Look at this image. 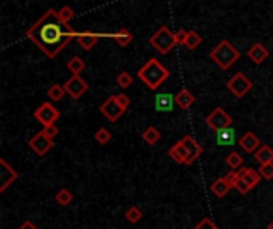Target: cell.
I'll return each mask as SVG.
<instances>
[{
    "mask_svg": "<svg viewBox=\"0 0 273 229\" xmlns=\"http://www.w3.org/2000/svg\"><path fill=\"white\" fill-rule=\"evenodd\" d=\"M77 35L74 27L62 22L58 11H54L53 8H50L27 30V38L50 59H54L72 40L77 38Z\"/></svg>",
    "mask_w": 273,
    "mask_h": 229,
    "instance_id": "obj_1",
    "label": "cell"
},
{
    "mask_svg": "<svg viewBox=\"0 0 273 229\" xmlns=\"http://www.w3.org/2000/svg\"><path fill=\"white\" fill-rule=\"evenodd\" d=\"M138 78L149 89H158L163 81L170 78V70H168L158 59L150 57V59L138 70Z\"/></svg>",
    "mask_w": 273,
    "mask_h": 229,
    "instance_id": "obj_2",
    "label": "cell"
},
{
    "mask_svg": "<svg viewBox=\"0 0 273 229\" xmlns=\"http://www.w3.org/2000/svg\"><path fill=\"white\" fill-rule=\"evenodd\" d=\"M210 59L216 62L222 70H229L240 59V51L237 46L232 45L229 40H222V42L214 48L210 53Z\"/></svg>",
    "mask_w": 273,
    "mask_h": 229,
    "instance_id": "obj_3",
    "label": "cell"
},
{
    "mask_svg": "<svg viewBox=\"0 0 273 229\" xmlns=\"http://www.w3.org/2000/svg\"><path fill=\"white\" fill-rule=\"evenodd\" d=\"M149 43L163 56L170 53L173 48L178 45V42H176V34H173L166 26L160 27L155 34L149 38Z\"/></svg>",
    "mask_w": 273,
    "mask_h": 229,
    "instance_id": "obj_4",
    "label": "cell"
},
{
    "mask_svg": "<svg viewBox=\"0 0 273 229\" xmlns=\"http://www.w3.org/2000/svg\"><path fill=\"white\" fill-rule=\"evenodd\" d=\"M232 122H234V118L230 116V114L224 110L222 107H218L214 109L210 114L206 116V124L210 129H213L214 132H219V130H224L232 126Z\"/></svg>",
    "mask_w": 273,
    "mask_h": 229,
    "instance_id": "obj_5",
    "label": "cell"
},
{
    "mask_svg": "<svg viewBox=\"0 0 273 229\" xmlns=\"http://www.w3.org/2000/svg\"><path fill=\"white\" fill-rule=\"evenodd\" d=\"M227 89L235 97L242 99V97H245L253 89V83H251V80L245 75V73L238 72L227 81Z\"/></svg>",
    "mask_w": 273,
    "mask_h": 229,
    "instance_id": "obj_6",
    "label": "cell"
},
{
    "mask_svg": "<svg viewBox=\"0 0 273 229\" xmlns=\"http://www.w3.org/2000/svg\"><path fill=\"white\" fill-rule=\"evenodd\" d=\"M34 118L38 121V122H42L43 127L46 126H53L56 121H58L61 118V113L59 110L53 107V105L50 102H45L42 104L40 107L34 112Z\"/></svg>",
    "mask_w": 273,
    "mask_h": 229,
    "instance_id": "obj_7",
    "label": "cell"
},
{
    "mask_svg": "<svg viewBox=\"0 0 273 229\" xmlns=\"http://www.w3.org/2000/svg\"><path fill=\"white\" fill-rule=\"evenodd\" d=\"M29 146L35 154H38V156H45V154L54 146V142H53V138H50L43 132V130H40V132H37L29 140Z\"/></svg>",
    "mask_w": 273,
    "mask_h": 229,
    "instance_id": "obj_8",
    "label": "cell"
},
{
    "mask_svg": "<svg viewBox=\"0 0 273 229\" xmlns=\"http://www.w3.org/2000/svg\"><path fill=\"white\" fill-rule=\"evenodd\" d=\"M99 112L106 116L110 122H115L122 118V114L125 113V110L120 107V104L117 102L115 96H110L107 97L106 101L102 102V105L99 107Z\"/></svg>",
    "mask_w": 273,
    "mask_h": 229,
    "instance_id": "obj_9",
    "label": "cell"
},
{
    "mask_svg": "<svg viewBox=\"0 0 273 229\" xmlns=\"http://www.w3.org/2000/svg\"><path fill=\"white\" fill-rule=\"evenodd\" d=\"M64 89H66V93L72 99L77 101L88 91V83L80 75H72L66 83H64Z\"/></svg>",
    "mask_w": 273,
    "mask_h": 229,
    "instance_id": "obj_10",
    "label": "cell"
},
{
    "mask_svg": "<svg viewBox=\"0 0 273 229\" xmlns=\"http://www.w3.org/2000/svg\"><path fill=\"white\" fill-rule=\"evenodd\" d=\"M18 172H16L5 159H0V193L6 191V188L13 182L18 180Z\"/></svg>",
    "mask_w": 273,
    "mask_h": 229,
    "instance_id": "obj_11",
    "label": "cell"
},
{
    "mask_svg": "<svg viewBox=\"0 0 273 229\" xmlns=\"http://www.w3.org/2000/svg\"><path fill=\"white\" fill-rule=\"evenodd\" d=\"M181 142L184 143V146H186V150L189 151V158H187V161H186V166H192V162H195L200 156H202L203 146L200 145L192 135H184Z\"/></svg>",
    "mask_w": 273,
    "mask_h": 229,
    "instance_id": "obj_12",
    "label": "cell"
},
{
    "mask_svg": "<svg viewBox=\"0 0 273 229\" xmlns=\"http://www.w3.org/2000/svg\"><path fill=\"white\" fill-rule=\"evenodd\" d=\"M238 145L242 146L243 151H246V153H253V154H254L256 151L259 150V146H261L262 143H261V138H259L258 135H256L254 132H251V130H250V132H246L242 138H240V140H238Z\"/></svg>",
    "mask_w": 273,
    "mask_h": 229,
    "instance_id": "obj_13",
    "label": "cell"
},
{
    "mask_svg": "<svg viewBox=\"0 0 273 229\" xmlns=\"http://www.w3.org/2000/svg\"><path fill=\"white\" fill-rule=\"evenodd\" d=\"M101 38L99 34H94V32L91 30H83V32H78V35H77V42L78 45L83 48V50L86 51H90L91 48L98 43V40Z\"/></svg>",
    "mask_w": 273,
    "mask_h": 229,
    "instance_id": "obj_14",
    "label": "cell"
},
{
    "mask_svg": "<svg viewBox=\"0 0 273 229\" xmlns=\"http://www.w3.org/2000/svg\"><path fill=\"white\" fill-rule=\"evenodd\" d=\"M168 154H170V158L178 162V164H186V161L189 158V151L186 150V146H184V143L179 140L176 142L170 150H168Z\"/></svg>",
    "mask_w": 273,
    "mask_h": 229,
    "instance_id": "obj_15",
    "label": "cell"
},
{
    "mask_svg": "<svg viewBox=\"0 0 273 229\" xmlns=\"http://www.w3.org/2000/svg\"><path fill=\"white\" fill-rule=\"evenodd\" d=\"M174 96L170 93H162L155 96V110L157 112H171L174 107Z\"/></svg>",
    "mask_w": 273,
    "mask_h": 229,
    "instance_id": "obj_16",
    "label": "cell"
},
{
    "mask_svg": "<svg viewBox=\"0 0 273 229\" xmlns=\"http://www.w3.org/2000/svg\"><path fill=\"white\" fill-rule=\"evenodd\" d=\"M248 57L254 64H262L269 57V50L262 43H254L250 50H248Z\"/></svg>",
    "mask_w": 273,
    "mask_h": 229,
    "instance_id": "obj_17",
    "label": "cell"
},
{
    "mask_svg": "<svg viewBox=\"0 0 273 229\" xmlns=\"http://www.w3.org/2000/svg\"><path fill=\"white\" fill-rule=\"evenodd\" d=\"M174 102L181 110H189L195 102V96L192 94L189 89H181V91L174 96Z\"/></svg>",
    "mask_w": 273,
    "mask_h": 229,
    "instance_id": "obj_18",
    "label": "cell"
},
{
    "mask_svg": "<svg viewBox=\"0 0 273 229\" xmlns=\"http://www.w3.org/2000/svg\"><path fill=\"white\" fill-rule=\"evenodd\" d=\"M238 174H240V177H242L251 188L258 186L259 182L262 180V177H261L259 172H256V170L251 169V167H242V169H238Z\"/></svg>",
    "mask_w": 273,
    "mask_h": 229,
    "instance_id": "obj_19",
    "label": "cell"
},
{
    "mask_svg": "<svg viewBox=\"0 0 273 229\" xmlns=\"http://www.w3.org/2000/svg\"><path fill=\"white\" fill-rule=\"evenodd\" d=\"M256 161H259L261 164H269V162H273V148L269 145H261L259 150L254 153Z\"/></svg>",
    "mask_w": 273,
    "mask_h": 229,
    "instance_id": "obj_20",
    "label": "cell"
},
{
    "mask_svg": "<svg viewBox=\"0 0 273 229\" xmlns=\"http://www.w3.org/2000/svg\"><path fill=\"white\" fill-rule=\"evenodd\" d=\"M216 142H218V145H222V146L234 145L235 143V129L234 127H227V129H224V130H219Z\"/></svg>",
    "mask_w": 273,
    "mask_h": 229,
    "instance_id": "obj_21",
    "label": "cell"
},
{
    "mask_svg": "<svg viewBox=\"0 0 273 229\" xmlns=\"http://www.w3.org/2000/svg\"><path fill=\"white\" fill-rule=\"evenodd\" d=\"M232 190L230 188V185L226 182V178H218L216 182H213L211 183V191H213V194L216 196V198H224L229 191Z\"/></svg>",
    "mask_w": 273,
    "mask_h": 229,
    "instance_id": "obj_22",
    "label": "cell"
},
{
    "mask_svg": "<svg viewBox=\"0 0 273 229\" xmlns=\"http://www.w3.org/2000/svg\"><path fill=\"white\" fill-rule=\"evenodd\" d=\"M112 37H114V40H115V42H117L120 46H128V45H130V43L133 42V38H134L133 34H131V32L128 30L126 27L118 29V30H117V34H114Z\"/></svg>",
    "mask_w": 273,
    "mask_h": 229,
    "instance_id": "obj_23",
    "label": "cell"
},
{
    "mask_svg": "<svg viewBox=\"0 0 273 229\" xmlns=\"http://www.w3.org/2000/svg\"><path fill=\"white\" fill-rule=\"evenodd\" d=\"M142 138L146 140L147 145H155L160 138H162V134H160V130L154 126H149L146 130L142 132Z\"/></svg>",
    "mask_w": 273,
    "mask_h": 229,
    "instance_id": "obj_24",
    "label": "cell"
},
{
    "mask_svg": "<svg viewBox=\"0 0 273 229\" xmlns=\"http://www.w3.org/2000/svg\"><path fill=\"white\" fill-rule=\"evenodd\" d=\"M85 67H86V64H85V61L82 59V57H78V56H74L72 59L67 62V69L74 73V75H80L83 70H85Z\"/></svg>",
    "mask_w": 273,
    "mask_h": 229,
    "instance_id": "obj_25",
    "label": "cell"
},
{
    "mask_svg": "<svg viewBox=\"0 0 273 229\" xmlns=\"http://www.w3.org/2000/svg\"><path fill=\"white\" fill-rule=\"evenodd\" d=\"M226 164H227L232 170L242 169V167H243V156H242L240 153H237V151H232L230 154H227Z\"/></svg>",
    "mask_w": 273,
    "mask_h": 229,
    "instance_id": "obj_26",
    "label": "cell"
},
{
    "mask_svg": "<svg viewBox=\"0 0 273 229\" xmlns=\"http://www.w3.org/2000/svg\"><path fill=\"white\" fill-rule=\"evenodd\" d=\"M64 94H67V93H66V89H64V86H61V85H58V83L51 85L50 88H48V91H46V96L50 97V99H51L53 102L61 101L62 97H64Z\"/></svg>",
    "mask_w": 273,
    "mask_h": 229,
    "instance_id": "obj_27",
    "label": "cell"
},
{
    "mask_svg": "<svg viewBox=\"0 0 273 229\" xmlns=\"http://www.w3.org/2000/svg\"><path fill=\"white\" fill-rule=\"evenodd\" d=\"M125 218H126V222L128 223H131V225H136V223H139L141 222V218H142V212L138 206H131L130 209H128L125 212Z\"/></svg>",
    "mask_w": 273,
    "mask_h": 229,
    "instance_id": "obj_28",
    "label": "cell"
},
{
    "mask_svg": "<svg viewBox=\"0 0 273 229\" xmlns=\"http://www.w3.org/2000/svg\"><path fill=\"white\" fill-rule=\"evenodd\" d=\"M54 199H56V202L59 204V206L67 207L69 204L72 202V199H74V194H72L69 190H66V188H62V190H59L58 193H56Z\"/></svg>",
    "mask_w": 273,
    "mask_h": 229,
    "instance_id": "obj_29",
    "label": "cell"
},
{
    "mask_svg": "<svg viewBox=\"0 0 273 229\" xmlns=\"http://www.w3.org/2000/svg\"><path fill=\"white\" fill-rule=\"evenodd\" d=\"M200 45H202V37H200L198 32H195V30H189L187 42H186V45H184V46H187L190 51H194V50H197V48H198Z\"/></svg>",
    "mask_w": 273,
    "mask_h": 229,
    "instance_id": "obj_30",
    "label": "cell"
},
{
    "mask_svg": "<svg viewBox=\"0 0 273 229\" xmlns=\"http://www.w3.org/2000/svg\"><path fill=\"white\" fill-rule=\"evenodd\" d=\"M110 138H112V135L106 127H101L94 132V140L99 145H107L110 142Z\"/></svg>",
    "mask_w": 273,
    "mask_h": 229,
    "instance_id": "obj_31",
    "label": "cell"
},
{
    "mask_svg": "<svg viewBox=\"0 0 273 229\" xmlns=\"http://www.w3.org/2000/svg\"><path fill=\"white\" fill-rule=\"evenodd\" d=\"M58 16H59V18H61V21H62V22L69 24V22H70L72 19L75 18V11L72 10L70 6H62L61 10L58 11Z\"/></svg>",
    "mask_w": 273,
    "mask_h": 229,
    "instance_id": "obj_32",
    "label": "cell"
},
{
    "mask_svg": "<svg viewBox=\"0 0 273 229\" xmlns=\"http://www.w3.org/2000/svg\"><path fill=\"white\" fill-rule=\"evenodd\" d=\"M117 85H118L120 88L126 89L128 86H131V85H133V77H131L128 72H122V73H120V75L117 77Z\"/></svg>",
    "mask_w": 273,
    "mask_h": 229,
    "instance_id": "obj_33",
    "label": "cell"
},
{
    "mask_svg": "<svg viewBox=\"0 0 273 229\" xmlns=\"http://www.w3.org/2000/svg\"><path fill=\"white\" fill-rule=\"evenodd\" d=\"M259 174L264 180H273V162H269V164H261L259 167Z\"/></svg>",
    "mask_w": 273,
    "mask_h": 229,
    "instance_id": "obj_34",
    "label": "cell"
},
{
    "mask_svg": "<svg viewBox=\"0 0 273 229\" xmlns=\"http://www.w3.org/2000/svg\"><path fill=\"white\" fill-rule=\"evenodd\" d=\"M238 175H240V174H238ZM234 188H235V190H237L240 194H248V193H250V191L253 190V188H251L250 185H248L242 177H238V180H237V183H235Z\"/></svg>",
    "mask_w": 273,
    "mask_h": 229,
    "instance_id": "obj_35",
    "label": "cell"
},
{
    "mask_svg": "<svg viewBox=\"0 0 273 229\" xmlns=\"http://www.w3.org/2000/svg\"><path fill=\"white\" fill-rule=\"evenodd\" d=\"M194 229H219V228L216 226V223L213 222L211 218H208V217H206V218H203L202 222H200Z\"/></svg>",
    "mask_w": 273,
    "mask_h": 229,
    "instance_id": "obj_36",
    "label": "cell"
},
{
    "mask_svg": "<svg viewBox=\"0 0 273 229\" xmlns=\"http://www.w3.org/2000/svg\"><path fill=\"white\" fill-rule=\"evenodd\" d=\"M115 99L120 104V107H122L123 110H128V107H130V104H131L130 97H128L126 94H123V93H120V94L115 96Z\"/></svg>",
    "mask_w": 273,
    "mask_h": 229,
    "instance_id": "obj_37",
    "label": "cell"
},
{
    "mask_svg": "<svg viewBox=\"0 0 273 229\" xmlns=\"http://www.w3.org/2000/svg\"><path fill=\"white\" fill-rule=\"evenodd\" d=\"M187 37H189V30L179 29V32H176V42H178V45H186Z\"/></svg>",
    "mask_w": 273,
    "mask_h": 229,
    "instance_id": "obj_38",
    "label": "cell"
},
{
    "mask_svg": "<svg viewBox=\"0 0 273 229\" xmlns=\"http://www.w3.org/2000/svg\"><path fill=\"white\" fill-rule=\"evenodd\" d=\"M43 132H45L48 137H50V138H54L56 135L59 134V129L53 124V126H46V127H43Z\"/></svg>",
    "mask_w": 273,
    "mask_h": 229,
    "instance_id": "obj_39",
    "label": "cell"
},
{
    "mask_svg": "<svg viewBox=\"0 0 273 229\" xmlns=\"http://www.w3.org/2000/svg\"><path fill=\"white\" fill-rule=\"evenodd\" d=\"M18 229H38L34 223H32V222H24Z\"/></svg>",
    "mask_w": 273,
    "mask_h": 229,
    "instance_id": "obj_40",
    "label": "cell"
},
{
    "mask_svg": "<svg viewBox=\"0 0 273 229\" xmlns=\"http://www.w3.org/2000/svg\"><path fill=\"white\" fill-rule=\"evenodd\" d=\"M267 229H273V220L269 223V226H267Z\"/></svg>",
    "mask_w": 273,
    "mask_h": 229,
    "instance_id": "obj_41",
    "label": "cell"
}]
</instances>
